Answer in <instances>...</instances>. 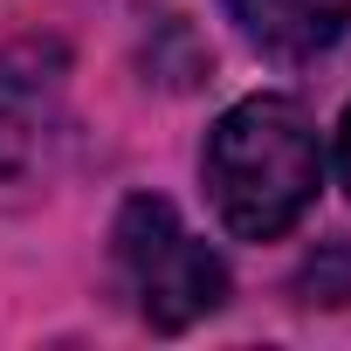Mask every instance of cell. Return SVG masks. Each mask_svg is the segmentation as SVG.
Listing matches in <instances>:
<instances>
[{
  "instance_id": "obj_3",
  "label": "cell",
  "mask_w": 351,
  "mask_h": 351,
  "mask_svg": "<svg viewBox=\"0 0 351 351\" xmlns=\"http://www.w3.org/2000/svg\"><path fill=\"white\" fill-rule=\"evenodd\" d=\"M62 138V49L21 42L0 56V193L35 186Z\"/></svg>"
},
{
  "instance_id": "obj_1",
  "label": "cell",
  "mask_w": 351,
  "mask_h": 351,
  "mask_svg": "<svg viewBox=\"0 0 351 351\" xmlns=\"http://www.w3.org/2000/svg\"><path fill=\"white\" fill-rule=\"evenodd\" d=\"M207 193L228 234L241 241H276L282 228L303 221V207L324 186V145L303 104L289 97H248L207 131Z\"/></svg>"
},
{
  "instance_id": "obj_4",
  "label": "cell",
  "mask_w": 351,
  "mask_h": 351,
  "mask_svg": "<svg viewBox=\"0 0 351 351\" xmlns=\"http://www.w3.org/2000/svg\"><path fill=\"white\" fill-rule=\"evenodd\" d=\"M221 8L234 14V28L255 49L303 62V56H317V49H330L344 35L351 0H221Z\"/></svg>"
},
{
  "instance_id": "obj_5",
  "label": "cell",
  "mask_w": 351,
  "mask_h": 351,
  "mask_svg": "<svg viewBox=\"0 0 351 351\" xmlns=\"http://www.w3.org/2000/svg\"><path fill=\"white\" fill-rule=\"evenodd\" d=\"M337 172H344V193H351V110H344V124H337Z\"/></svg>"
},
{
  "instance_id": "obj_2",
  "label": "cell",
  "mask_w": 351,
  "mask_h": 351,
  "mask_svg": "<svg viewBox=\"0 0 351 351\" xmlns=\"http://www.w3.org/2000/svg\"><path fill=\"white\" fill-rule=\"evenodd\" d=\"M110 255H117V282L138 303V317L152 330H186L200 317H214L228 303V269L221 255L172 214V200L138 193L124 200L117 228H110Z\"/></svg>"
}]
</instances>
